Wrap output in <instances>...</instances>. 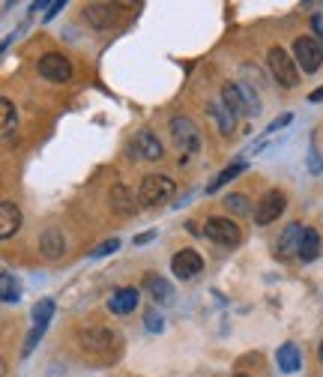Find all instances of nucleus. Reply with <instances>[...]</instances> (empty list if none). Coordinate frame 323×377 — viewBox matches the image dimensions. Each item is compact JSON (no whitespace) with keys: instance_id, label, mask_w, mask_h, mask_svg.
Masks as SVG:
<instances>
[{"instance_id":"4","label":"nucleus","mask_w":323,"mask_h":377,"mask_svg":"<svg viewBox=\"0 0 323 377\" xmlns=\"http://www.w3.org/2000/svg\"><path fill=\"white\" fill-rule=\"evenodd\" d=\"M173 192H177V186H173L171 177H165V174H147V177L141 180L138 198L144 201L147 207H162V204H168V201L173 198Z\"/></svg>"},{"instance_id":"7","label":"nucleus","mask_w":323,"mask_h":377,"mask_svg":"<svg viewBox=\"0 0 323 377\" xmlns=\"http://www.w3.org/2000/svg\"><path fill=\"white\" fill-rule=\"evenodd\" d=\"M39 75L45 81H54V84H66L72 78V63L66 54L60 52H48L39 57Z\"/></svg>"},{"instance_id":"28","label":"nucleus","mask_w":323,"mask_h":377,"mask_svg":"<svg viewBox=\"0 0 323 377\" xmlns=\"http://www.w3.org/2000/svg\"><path fill=\"white\" fill-rule=\"evenodd\" d=\"M117 249H120V240H108V243L99 246V249L93 251V255H96V258H102V255H108V251H117Z\"/></svg>"},{"instance_id":"2","label":"nucleus","mask_w":323,"mask_h":377,"mask_svg":"<svg viewBox=\"0 0 323 377\" xmlns=\"http://www.w3.org/2000/svg\"><path fill=\"white\" fill-rule=\"evenodd\" d=\"M168 129H171L173 144H177V147L183 150V153H185V156H180V162H185L192 153H197V150H201V132H197V126H195L192 117H183V114L171 117Z\"/></svg>"},{"instance_id":"18","label":"nucleus","mask_w":323,"mask_h":377,"mask_svg":"<svg viewBox=\"0 0 323 377\" xmlns=\"http://www.w3.org/2000/svg\"><path fill=\"white\" fill-rule=\"evenodd\" d=\"M276 359H279V369L284 371V374H293V371H300V366H303V357H300V347L296 345H281L279 347V354H276Z\"/></svg>"},{"instance_id":"12","label":"nucleus","mask_w":323,"mask_h":377,"mask_svg":"<svg viewBox=\"0 0 323 377\" xmlns=\"http://www.w3.org/2000/svg\"><path fill=\"white\" fill-rule=\"evenodd\" d=\"M144 291L150 294L159 306H171L173 303V287H171V282L162 279V275H156V273H147L144 275Z\"/></svg>"},{"instance_id":"11","label":"nucleus","mask_w":323,"mask_h":377,"mask_svg":"<svg viewBox=\"0 0 323 377\" xmlns=\"http://www.w3.org/2000/svg\"><path fill=\"white\" fill-rule=\"evenodd\" d=\"M132 156H141L147 162L162 159V156H165V150H162L159 135H153L150 129H141L138 135H135V141H132Z\"/></svg>"},{"instance_id":"25","label":"nucleus","mask_w":323,"mask_h":377,"mask_svg":"<svg viewBox=\"0 0 323 377\" xmlns=\"http://www.w3.org/2000/svg\"><path fill=\"white\" fill-rule=\"evenodd\" d=\"M51 314H54V299H42V303L33 306V323H45L48 326Z\"/></svg>"},{"instance_id":"23","label":"nucleus","mask_w":323,"mask_h":377,"mask_svg":"<svg viewBox=\"0 0 323 377\" xmlns=\"http://www.w3.org/2000/svg\"><path fill=\"white\" fill-rule=\"evenodd\" d=\"M320 255V234L315 228H305L303 234V246H300V258L308 263V261H315Z\"/></svg>"},{"instance_id":"30","label":"nucleus","mask_w":323,"mask_h":377,"mask_svg":"<svg viewBox=\"0 0 323 377\" xmlns=\"http://www.w3.org/2000/svg\"><path fill=\"white\" fill-rule=\"evenodd\" d=\"M312 28L317 30V36H320V42H323V16H315V18H312Z\"/></svg>"},{"instance_id":"8","label":"nucleus","mask_w":323,"mask_h":377,"mask_svg":"<svg viewBox=\"0 0 323 377\" xmlns=\"http://www.w3.org/2000/svg\"><path fill=\"white\" fill-rule=\"evenodd\" d=\"M284 207H288V198H284L279 188H272V192H267L264 198L257 201V207H255V222H257V225H272V222H279V216L284 213Z\"/></svg>"},{"instance_id":"20","label":"nucleus","mask_w":323,"mask_h":377,"mask_svg":"<svg viewBox=\"0 0 323 377\" xmlns=\"http://www.w3.org/2000/svg\"><path fill=\"white\" fill-rule=\"evenodd\" d=\"M114 9L117 6H111V4H90L84 9V16H87V21H90L93 28H108V24L114 21Z\"/></svg>"},{"instance_id":"32","label":"nucleus","mask_w":323,"mask_h":377,"mask_svg":"<svg viewBox=\"0 0 323 377\" xmlns=\"http://www.w3.org/2000/svg\"><path fill=\"white\" fill-rule=\"evenodd\" d=\"M308 99H312V102H320V99H323V87H317V90H315L312 96H308Z\"/></svg>"},{"instance_id":"16","label":"nucleus","mask_w":323,"mask_h":377,"mask_svg":"<svg viewBox=\"0 0 323 377\" xmlns=\"http://www.w3.org/2000/svg\"><path fill=\"white\" fill-rule=\"evenodd\" d=\"M207 117L216 123V129H219L221 135H231V132H233V120H237V117L231 114L228 105L221 102V99H219V102H207Z\"/></svg>"},{"instance_id":"9","label":"nucleus","mask_w":323,"mask_h":377,"mask_svg":"<svg viewBox=\"0 0 323 377\" xmlns=\"http://www.w3.org/2000/svg\"><path fill=\"white\" fill-rule=\"evenodd\" d=\"M201 270H204V258L197 255L195 249H183V251H177V255L171 258V273L177 275V279H183V282L195 279Z\"/></svg>"},{"instance_id":"29","label":"nucleus","mask_w":323,"mask_h":377,"mask_svg":"<svg viewBox=\"0 0 323 377\" xmlns=\"http://www.w3.org/2000/svg\"><path fill=\"white\" fill-rule=\"evenodd\" d=\"M288 123H291V114H281L279 120H272V123H269V132H279L281 126H288Z\"/></svg>"},{"instance_id":"19","label":"nucleus","mask_w":323,"mask_h":377,"mask_svg":"<svg viewBox=\"0 0 323 377\" xmlns=\"http://www.w3.org/2000/svg\"><path fill=\"white\" fill-rule=\"evenodd\" d=\"M111 210H114L117 216H132V213H135V201H132V192L126 186H114V188H111Z\"/></svg>"},{"instance_id":"31","label":"nucleus","mask_w":323,"mask_h":377,"mask_svg":"<svg viewBox=\"0 0 323 377\" xmlns=\"http://www.w3.org/2000/svg\"><path fill=\"white\" fill-rule=\"evenodd\" d=\"M150 240H153V231L138 234V237H135V246H144V243H150Z\"/></svg>"},{"instance_id":"1","label":"nucleus","mask_w":323,"mask_h":377,"mask_svg":"<svg viewBox=\"0 0 323 377\" xmlns=\"http://www.w3.org/2000/svg\"><path fill=\"white\" fill-rule=\"evenodd\" d=\"M221 102L228 105V111H231L233 117L257 114V111H260L257 93L248 84H243V81H228L225 87H221Z\"/></svg>"},{"instance_id":"17","label":"nucleus","mask_w":323,"mask_h":377,"mask_svg":"<svg viewBox=\"0 0 323 377\" xmlns=\"http://www.w3.org/2000/svg\"><path fill=\"white\" fill-rule=\"evenodd\" d=\"M78 342L84 350H105V347H111V342H114V335L108 330H99V326H90V330L78 333Z\"/></svg>"},{"instance_id":"34","label":"nucleus","mask_w":323,"mask_h":377,"mask_svg":"<svg viewBox=\"0 0 323 377\" xmlns=\"http://www.w3.org/2000/svg\"><path fill=\"white\" fill-rule=\"evenodd\" d=\"M237 377H248V374H237Z\"/></svg>"},{"instance_id":"21","label":"nucleus","mask_w":323,"mask_h":377,"mask_svg":"<svg viewBox=\"0 0 323 377\" xmlns=\"http://www.w3.org/2000/svg\"><path fill=\"white\" fill-rule=\"evenodd\" d=\"M0 297H4V303H18L21 299V285L9 270H4V275H0Z\"/></svg>"},{"instance_id":"24","label":"nucleus","mask_w":323,"mask_h":377,"mask_svg":"<svg viewBox=\"0 0 323 377\" xmlns=\"http://www.w3.org/2000/svg\"><path fill=\"white\" fill-rule=\"evenodd\" d=\"M243 171H245V162H233V165H228V168L221 171V174H219V177H216L213 183L207 186V192H219L221 186H225V183H231V180L237 177V174H243Z\"/></svg>"},{"instance_id":"27","label":"nucleus","mask_w":323,"mask_h":377,"mask_svg":"<svg viewBox=\"0 0 323 377\" xmlns=\"http://www.w3.org/2000/svg\"><path fill=\"white\" fill-rule=\"evenodd\" d=\"M144 321H147V330H150V333H162V330H165V321H162V314H156V311H147Z\"/></svg>"},{"instance_id":"14","label":"nucleus","mask_w":323,"mask_h":377,"mask_svg":"<svg viewBox=\"0 0 323 377\" xmlns=\"http://www.w3.org/2000/svg\"><path fill=\"white\" fill-rule=\"evenodd\" d=\"M138 299H141L138 287H117V291L111 294V299H108V309L114 314H129V311L138 309Z\"/></svg>"},{"instance_id":"10","label":"nucleus","mask_w":323,"mask_h":377,"mask_svg":"<svg viewBox=\"0 0 323 377\" xmlns=\"http://www.w3.org/2000/svg\"><path fill=\"white\" fill-rule=\"evenodd\" d=\"M303 234H305V228L300 222H291L288 228L281 231V237H279V243H276V255L279 258H300V246H303Z\"/></svg>"},{"instance_id":"13","label":"nucleus","mask_w":323,"mask_h":377,"mask_svg":"<svg viewBox=\"0 0 323 377\" xmlns=\"http://www.w3.org/2000/svg\"><path fill=\"white\" fill-rule=\"evenodd\" d=\"M39 249H42V255H45L48 261H57V258L66 251L63 231L54 228V225H48V228L42 231V237H39Z\"/></svg>"},{"instance_id":"33","label":"nucleus","mask_w":323,"mask_h":377,"mask_svg":"<svg viewBox=\"0 0 323 377\" xmlns=\"http://www.w3.org/2000/svg\"><path fill=\"white\" fill-rule=\"evenodd\" d=\"M317 359L323 362V342H320V347H317Z\"/></svg>"},{"instance_id":"5","label":"nucleus","mask_w":323,"mask_h":377,"mask_svg":"<svg viewBox=\"0 0 323 377\" xmlns=\"http://www.w3.org/2000/svg\"><path fill=\"white\" fill-rule=\"evenodd\" d=\"M204 234H207L213 243L228 246V249H233V246H240V243H243V231H240V225L233 222L231 216H213V219H207Z\"/></svg>"},{"instance_id":"6","label":"nucleus","mask_w":323,"mask_h":377,"mask_svg":"<svg viewBox=\"0 0 323 377\" xmlns=\"http://www.w3.org/2000/svg\"><path fill=\"white\" fill-rule=\"evenodd\" d=\"M293 60L303 72H317L323 63V45L315 42L312 36H300V40L293 42Z\"/></svg>"},{"instance_id":"15","label":"nucleus","mask_w":323,"mask_h":377,"mask_svg":"<svg viewBox=\"0 0 323 377\" xmlns=\"http://www.w3.org/2000/svg\"><path fill=\"white\" fill-rule=\"evenodd\" d=\"M18 228H21V210L12 201H0V237L9 240Z\"/></svg>"},{"instance_id":"26","label":"nucleus","mask_w":323,"mask_h":377,"mask_svg":"<svg viewBox=\"0 0 323 377\" xmlns=\"http://www.w3.org/2000/svg\"><path fill=\"white\" fill-rule=\"evenodd\" d=\"M225 207H228V213H237V216H245V213H252V207H248V198L245 195H228L225 198Z\"/></svg>"},{"instance_id":"3","label":"nucleus","mask_w":323,"mask_h":377,"mask_svg":"<svg viewBox=\"0 0 323 377\" xmlns=\"http://www.w3.org/2000/svg\"><path fill=\"white\" fill-rule=\"evenodd\" d=\"M267 60H269V72H272V78H276L284 90H291V87H296L300 84V66H296V60L284 52L281 45H272L269 48V54H267Z\"/></svg>"},{"instance_id":"22","label":"nucleus","mask_w":323,"mask_h":377,"mask_svg":"<svg viewBox=\"0 0 323 377\" xmlns=\"http://www.w3.org/2000/svg\"><path fill=\"white\" fill-rule=\"evenodd\" d=\"M0 126H4V138H6V144L12 141V132H16V105L9 102V99H0Z\"/></svg>"}]
</instances>
